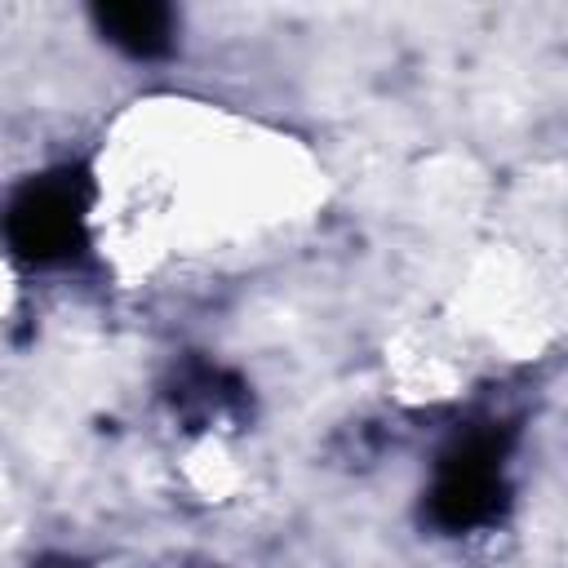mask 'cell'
Returning <instances> with one entry per match:
<instances>
[{"label": "cell", "mask_w": 568, "mask_h": 568, "mask_svg": "<svg viewBox=\"0 0 568 568\" xmlns=\"http://www.w3.org/2000/svg\"><path fill=\"white\" fill-rule=\"evenodd\" d=\"M4 240L27 266H62L89 244V182L75 169L31 178L4 204Z\"/></svg>", "instance_id": "1"}, {"label": "cell", "mask_w": 568, "mask_h": 568, "mask_svg": "<svg viewBox=\"0 0 568 568\" xmlns=\"http://www.w3.org/2000/svg\"><path fill=\"white\" fill-rule=\"evenodd\" d=\"M93 22L102 40H111L129 58H164L178 36V18L169 4L133 0V4H102L93 9Z\"/></svg>", "instance_id": "3"}, {"label": "cell", "mask_w": 568, "mask_h": 568, "mask_svg": "<svg viewBox=\"0 0 568 568\" xmlns=\"http://www.w3.org/2000/svg\"><path fill=\"white\" fill-rule=\"evenodd\" d=\"M510 501V479H506V444L493 430H470L457 435L439 462H435V484L426 493L430 524L444 532H475L493 524Z\"/></svg>", "instance_id": "2"}]
</instances>
